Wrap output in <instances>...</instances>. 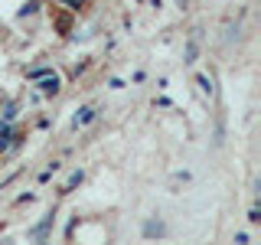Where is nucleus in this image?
<instances>
[{
  "mask_svg": "<svg viewBox=\"0 0 261 245\" xmlns=\"http://www.w3.org/2000/svg\"><path fill=\"white\" fill-rule=\"evenodd\" d=\"M33 82H36V92H39V95H46V98H56V95L62 92V79L56 76L53 69H46L43 76H39V79H33Z\"/></svg>",
  "mask_w": 261,
  "mask_h": 245,
  "instance_id": "1",
  "label": "nucleus"
},
{
  "mask_svg": "<svg viewBox=\"0 0 261 245\" xmlns=\"http://www.w3.org/2000/svg\"><path fill=\"white\" fill-rule=\"evenodd\" d=\"M53 223H56V212H46L43 219H39L36 226L30 229V239H36V242H43L46 235H49V229H53Z\"/></svg>",
  "mask_w": 261,
  "mask_h": 245,
  "instance_id": "2",
  "label": "nucleus"
},
{
  "mask_svg": "<svg viewBox=\"0 0 261 245\" xmlns=\"http://www.w3.org/2000/svg\"><path fill=\"white\" fill-rule=\"evenodd\" d=\"M98 118V108H95V105H85V108H79L75 111V118H72V128H88V125H92V121Z\"/></svg>",
  "mask_w": 261,
  "mask_h": 245,
  "instance_id": "3",
  "label": "nucleus"
},
{
  "mask_svg": "<svg viewBox=\"0 0 261 245\" xmlns=\"http://www.w3.org/2000/svg\"><path fill=\"white\" fill-rule=\"evenodd\" d=\"M196 85H199V92L206 95V98L216 95V79H212L209 72H199V76H196Z\"/></svg>",
  "mask_w": 261,
  "mask_h": 245,
  "instance_id": "4",
  "label": "nucleus"
},
{
  "mask_svg": "<svg viewBox=\"0 0 261 245\" xmlns=\"http://www.w3.org/2000/svg\"><path fill=\"white\" fill-rule=\"evenodd\" d=\"M196 56H199V30L190 36V43H186V56H183V62L186 65H193L196 62Z\"/></svg>",
  "mask_w": 261,
  "mask_h": 245,
  "instance_id": "5",
  "label": "nucleus"
},
{
  "mask_svg": "<svg viewBox=\"0 0 261 245\" xmlns=\"http://www.w3.org/2000/svg\"><path fill=\"white\" fill-rule=\"evenodd\" d=\"M0 118H4V121H10V125H13V121L20 118V105H16V102H7L4 108H0Z\"/></svg>",
  "mask_w": 261,
  "mask_h": 245,
  "instance_id": "6",
  "label": "nucleus"
},
{
  "mask_svg": "<svg viewBox=\"0 0 261 245\" xmlns=\"http://www.w3.org/2000/svg\"><path fill=\"white\" fill-rule=\"evenodd\" d=\"M163 232H167V226H163L160 219H150V223L144 226V235H147V239H153V235H157V239H160Z\"/></svg>",
  "mask_w": 261,
  "mask_h": 245,
  "instance_id": "7",
  "label": "nucleus"
},
{
  "mask_svg": "<svg viewBox=\"0 0 261 245\" xmlns=\"http://www.w3.org/2000/svg\"><path fill=\"white\" fill-rule=\"evenodd\" d=\"M56 30H59L62 33V36H65V33H72V13H56Z\"/></svg>",
  "mask_w": 261,
  "mask_h": 245,
  "instance_id": "8",
  "label": "nucleus"
},
{
  "mask_svg": "<svg viewBox=\"0 0 261 245\" xmlns=\"http://www.w3.org/2000/svg\"><path fill=\"white\" fill-rule=\"evenodd\" d=\"M82 180H85V174H82V170H75V174H72V177L62 183V190H59V193H62V196H65V193H72V190H75V186L82 183Z\"/></svg>",
  "mask_w": 261,
  "mask_h": 245,
  "instance_id": "9",
  "label": "nucleus"
},
{
  "mask_svg": "<svg viewBox=\"0 0 261 245\" xmlns=\"http://www.w3.org/2000/svg\"><path fill=\"white\" fill-rule=\"evenodd\" d=\"M39 7H43V0H30L27 7H20V10H16V16H20V20H27V16H33Z\"/></svg>",
  "mask_w": 261,
  "mask_h": 245,
  "instance_id": "10",
  "label": "nucleus"
},
{
  "mask_svg": "<svg viewBox=\"0 0 261 245\" xmlns=\"http://www.w3.org/2000/svg\"><path fill=\"white\" fill-rule=\"evenodd\" d=\"M59 4H62L69 13H82V10L88 7V0H59Z\"/></svg>",
  "mask_w": 261,
  "mask_h": 245,
  "instance_id": "11",
  "label": "nucleus"
},
{
  "mask_svg": "<svg viewBox=\"0 0 261 245\" xmlns=\"http://www.w3.org/2000/svg\"><path fill=\"white\" fill-rule=\"evenodd\" d=\"M13 134V128H10V121H4L0 118V141H7V137Z\"/></svg>",
  "mask_w": 261,
  "mask_h": 245,
  "instance_id": "12",
  "label": "nucleus"
},
{
  "mask_svg": "<svg viewBox=\"0 0 261 245\" xmlns=\"http://www.w3.org/2000/svg\"><path fill=\"white\" fill-rule=\"evenodd\" d=\"M46 69H49V65H39V69H30V72H27V79H30V82H33V79H39V76H43Z\"/></svg>",
  "mask_w": 261,
  "mask_h": 245,
  "instance_id": "13",
  "label": "nucleus"
},
{
  "mask_svg": "<svg viewBox=\"0 0 261 245\" xmlns=\"http://www.w3.org/2000/svg\"><path fill=\"white\" fill-rule=\"evenodd\" d=\"M248 223H261V209H258V206L248 209Z\"/></svg>",
  "mask_w": 261,
  "mask_h": 245,
  "instance_id": "14",
  "label": "nucleus"
}]
</instances>
